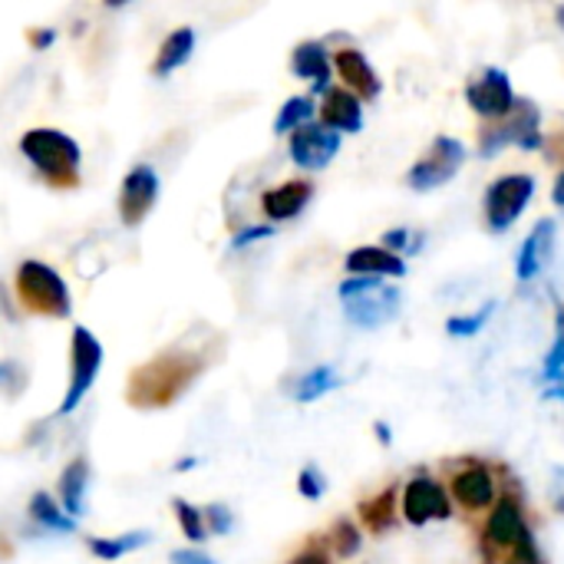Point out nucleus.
Returning a JSON list of instances; mask_svg holds the SVG:
<instances>
[{
	"instance_id": "obj_1",
	"label": "nucleus",
	"mask_w": 564,
	"mask_h": 564,
	"mask_svg": "<svg viewBox=\"0 0 564 564\" xmlns=\"http://www.w3.org/2000/svg\"><path fill=\"white\" fill-rule=\"evenodd\" d=\"M202 357L188 350H169L132 370L126 383V400L139 410H162L175 403L202 373Z\"/></svg>"
},
{
	"instance_id": "obj_2",
	"label": "nucleus",
	"mask_w": 564,
	"mask_h": 564,
	"mask_svg": "<svg viewBox=\"0 0 564 564\" xmlns=\"http://www.w3.org/2000/svg\"><path fill=\"white\" fill-rule=\"evenodd\" d=\"M20 152L30 159V165L53 185V188H73L79 182V159L83 149L73 135L59 129H30L20 139Z\"/></svg>"
},
{
	"instance_id": "obj_3",
	"label": "nucleus",
	"mask_w": 564,
	"mask_h": 564,
	"mask_svg": "<svg viewBox=\"0 0 564 564\" xmlns=\"http://www.w3.org/2000/svg\"><path fill=\"white\" fill-rule=\"evenodd\" d=\"M340 304L354 327L380 330L400 317L403 291L393 284H383V278H347L340 284Z\"/></svg>"
},
{
	"instance_id": "obj_4",
	"label": "nucleus",
	"mask_w": 564,
	"mask_h": 564,
	"mask_svg": "<svg viewBox=\"0 0 564 564\" xmlns=\"http://www.w3.org/2000/svg\"><path fill=\"white\" fill-rule=\"evenodd\" d=\"M17 297L23 311L40 317H69V291L66 281L43 261H23L17 268Z\"/></svg>"
},
{
	"instance_id": "obj_5",
	"label": "nucleus",
	"mask_w": 564,
	"mask_h": 564,
	"mask_svg": "<svg viewBox=\"0 0 564 564\" xmlns=\"http://www.w3.org/2000/svg\"><path fill=\"white\" fill-rule=\"evenodd\" d=\"M525 149V152H539L545 149V135H542V112L532 99H519L516 112L506 122H496L489 129H482L479 135V155L489 159L502 149Z\"/></svg>"
},
{
	"instance_id": "obj_6",
	"label": "nucleus",
	"mask_w": 564,
	"mask_h": 564,
	"mask_svg": "<svg viewBox=\"0 0 564 564\" xmlns=\"http://www.w3.org/2000/svg\"><path fill=\"white\" fill-rule=\"evenodd\" d=\"M532 198H535V175L509 172V175L496 178L486 192V225L496 235L509 231L522 218V212L529 208Z\"/></svg>"
},
{
	"instance_id": "obj_7",
	"label": "nucleus",
	"mask_w": 564,
	"mask_h": 564,
	"mask_svg": "<svg viewBox=\"0 0 564 564\" xmlns=\"http://www.w3.org/2000/svg\"><path fill=\"white\" fill-rule=\"evenodd\" d=\"M466 165V145L453 135H436L433 145L420 155V162L410 169L406 175V185L413 192H433V188H443L449 185L459 169Z\"/></svg>"
},
{
	"instance_id": "obj_8",
	"label": "nucleus",
	"mask_w": 564,
	"mask_h": 564,
	"mask_svg": "<svg viewBox=\"0 0 564 564\" xmlns=\"http://www.w3.org/2000/svg\"><path fill=\"white\" fill-rule=\"evenodd\" d=\"M99 367H102V344L96 340V334L89 327H76L69 337V387L59 403V416H66L79 406V400L96 383Z\"/></svg>"
},
{
	"instance_id": "obj_9",
	"label": "nucleus",
	"mask_w": 564,
	"mask_h": 564,
	"mask_svg": "<svg viewBox=\"0 0 564 564\" xmlns=\"http://www.w3.org/2000/svg\"><path fill=\"white\" fill-rule=\"evenodd\" d=\"M466 102L473 106L476 116L489 119V122H506L516 106L519 96L512 89V79L502 66H486L469 86H466Z\"/></svg>"
},
{
	"instance_id": "obj_10",
	"label": "nucleus",
	"mask_w": 564,
	"mask_h": 564,
	"mask_svg": "<svg viewBox=\"0 0 564 564\" xmlns=\"http://www.w3.org/2000/svg\"><path fill=\"white\" fill-rule=\"evenodd\" d=\"M400 512L413 529H423L430 522H446L453 519V496L433 476H416L406 482L400 496Z\"/></svg>"
},
{
	"instance_id": "obj_11",
	"label": "nucleus",
	"mask_w": 564,
	"mask_h": 564,
	"mask_svg": "<svg viewBox=\"0 0 564 564\" xmlns=\"http://www.w3.org/2000/svg\"><path fill=\"white\" fill-rule=\"evenodd\" d=\"M340 142H344L340 132L327 129L324 122H307L297 132H291V142H288L291 162L304 172H321L337 159Z\"/></svg>"
},
{
	"instance_id": "obj_12",
	"label": "nucleus",
	"mask_w": 564,
	"mask_h": 564,
	"mask_svg": "<svg viewBox=\"0 0 564 564\" xmlns=\"http://www.w3.org/2000/svg\"><path fill=\"white\" fill-rule=\"evenodd\" d=\"M486 539H489L492 549H502V552H519L529 539H535L529 522H525V512H522L519 499L502 496L492 506V512L486 519Z\"/></svg>"
},
{
	"instance_id": "obj_13",
	"label": "nucleus",
	"mask_w": 564,
	"mask_h": 564,
	"mask_svg": "<svg viewBox=\"0 0 564 564\" xmlns=\"http://www.w3.org/2000/svg\"><path fill=\"white\" fill-rule=\"evenodd\" d=\"M159 198V175L149 165H135L132 172H126L122 188H119V218L122 225L135 228L145 221V215L152 212Z\"/></svg>"
},
{
	"instance_id": "obj_14",
	"label": "nucleus",
	"mask_w": 564,
	"mask_h": 564,
	"mask_svg": "<svg viewBox=\"0 0 564 564\" xmlns=\"http://www.w3.org/2000/svg\"><path fill=\"white\" fill-rule=\"evenodd\" d=\"M453 502H459V509L466 512H492V506L499 502L496 492V476L486 463H473L466 469H459L453 476Z\"/></svg>"
},
{
	"instance_id": "obj_15",
	"label": "nucleus",
	"mask_w": 564,
	"mask_h": 564,
	"mask_svg": "<svg viewBox=\"0 0 564 564\" xmlns=\"http://www.w3.org/2000/svg\"><path fill=\"white\" fill-rule=\"evenodd\" d=\"M334 66H337L340 79L347 83V89H350L360 102L380 99L383 83H380V76H377V69L370 66V59H367L364 50H357V46L337 50V53H334Z\"/></svg>"
},
{
	"instance_id": "obj_16",
	"label": "nucleus",
	"mask_w": 564,
	"mask_h": 564,
	"mask_svg": "<svg viewBox=\"0 0 564 564\" xmlns=\"http://www.w3.org/2000/svg\"><path fill=\"white\" fill-rule=\"evenodd\" d=\"M555 235H558L555 218H542V221L532 228V235L522 241V251H519V261H516V278H519L522 284L535 281V278L545 271V264H549V258H552V248H555Z\"/></svg>"
},
{
	"instance_id": "obj_17",
	"label": "nucleus",
	"mask_w": 564,
	"mask_h": 564,
	"mask_svg": "<svg viewBox=\"0 0 564 564\" xmlns=\"http://www.w3.org/2000/svg\"><path fill=\"white\" fill-rule=\"evenodd\" d=\"M317 116L334 132H360L364 129V102L347 86H330L324 102L317 106Z\"/></svg>"
},
{
	"instance_id": "obj_18",
	"label": "nucleus",
	"mask_w": 564,
	"mask_h": 564,
	"mask_svg": "<svg viewBox=\"0 0 564 564\" xmlns=\"http://www.w3.org/2000/svg\"><path fill=\"white\" fill-rule=\"evenodd\" d=\"M330 50L321 43V40H307V43H297L294 53H291V73L301 76V79H311V93L314 96H327L330 89Z\"/></svg>"
},
{
	"instance_id": "obj_19",
	"label": "nucleus",
	"mask_w": 564,
	"mask_h": 564,
	"mask_svg": "<svg viewBox=\"0 0 564 564\" xmlns=\"http://www.w3.org/2000/svg\"><path fill=\"white\" fill-rule=\"evenodd\" d=\"M311 198H314V182L291 178V182H284V185H278V188H271V192L261 195V212L274 225L278 221H291V218H297L311 205Z\"/></svg>"
},
{
	"instance_id": "obj_20",
	"label": "nucleus",
	"mask_w": 564,
	"mask_h": 564,
	"mask_svg": "<svg viewBox=\"0 0 564 564\" xmlns=\"http://www.w3.org/2000/svg\"><path fill=\"white\" fill-rule=\"evenodd\" d=\"M344 268H347L354 278H403V274H406L403 258L390 254V251L380 248V245L354 248V251L344 258Z\"/></svg>"
},
{
	"instance_id": "obj_21",
	"label": "nucleus",
	"mask_w": 564,
	"mask_h": 564,
	"mask_svg": "<svg viewBox=\"0 0 564 564\" xmlns=\"http://www.w3.org/2000/svg\"><path fill=\"white\" fill-rule=\"evenodd\" d=\"M192 53H195V30L178 26L162 40V46L155 53V63H152V73L155 76H172L178 66H185L192 59Z\"/></svg>"
},
{
	"instance_id": "obj_22",
	"label": "nucleus",
	"mask_w": 564,
	"mask_h": 564,
	"mask_svg": "<svg viewBox=\"0 0 564 564\" xmlns=\"http://www.w3.org/2000/svg\"><path fill=\"white\" fill-rule=\"evenodd\" d=\"M397 509H400V492L390 486V489H383V492L364 499L360 509H357V516H360V525H364L367 532L380 535V532H390V529H393Z\"/></svg>"
},
{
	"instance_id": "obj_23",
	"label": "nucleus",
	"mask_w": 564,
	"mask_h": 564,
	"mask_svg": "<svg viewBox=\"0 0 564 564\" xmlns=\"http://www.w3.org/2000/svg\"><path fill=\"white\" fill-rule=\"evenodd\" d=\"M86 486H89V463L79 456V459H73L66 469H63V476H59V506H63V512L69 516V519H76V516H83V502H86Z\"/></svg>"
},
{
	"instance_id": "obj_24",
	"label": "nucleus",
	"mask_w": 564,
	"mask_h": 564,
	"mask_svg": "<svg viewBox=\"0 0 564 564\" xmlns=\"http://www.w3.org/2000/svg\"><path fill=\"white\" fill-rule=\"evenodd\" d=\"M344 387V380H340V373H337V367H314V370H307L301 380H297V387H294V400L297 403H314V400H321V397H327V393H334V390H340Z\"/></svg>"
},
{
	"instance_id": "obj_25",
	"label": "nucleus",
	"mask_w": 564,
	"mask_h": 564,
	"mask_svg": "<svg viewBox=\"0 0 564 564\" xmlns=\"http://www.w3.org/2000/svg\"><path fill=\"white\" fill-rule=\"evenodd\" d=\"M314 116H317L314 96H291V99H288V102L281 106L278 119H274V132H278V135L297 132L301 126L314 122Z\"/></svg>"
},
{
	"instance_id": "obj_26",
	"label": "nucleus",
	"mask_w": 564,
	"mask_h": 564,
	"mask_svg": "<svg viewBox=\"0 0 564 564\" xmlns=\"http://www.w3.org/2000/svg\"><path fill=\"white\" fill-rule=\"evenodd\" d=\"M30 519L43 529H53V532H73V519L59 509L56 499H50V492H33Z\"/></svg>"
},
{
	"instance_id": "obj_27",
	"label": "nucleus",
	"mask_w": 564,
	"mask_h": 564,
	"mask_svg": "<svg viewBox=\"0 0 564 564\" xmlns=\"http://www.w3.org/2000/svg\"><path fill=\"white\" fill-rule=\"evenodd\" d=\"M89 552L102 562H116L122 555H129L132 549H142L149 545V532H132V535H119V539H89L86 542Z\"/></svg>"
},
{
	"instance_id": "obj_28",
	"label": "nucleus",
	"mask_w": 564,
	"mask_h": 564,
	"mask_svg": "<svg viewBox=\"0 0 564 564\" xmlns=\"http://www.w3.org/2000/svg\"><path fill=\"white\" fill-rule=\"evenodd\" d=\"M542 380H545L549 387L564 380V304L558 297H555V340H552V350H549V357H545Z\"/></svg>"
},
{
	"instance_id": "obj_29",
	"label": "nucleus",
	"mask_w": 564,
	"mask_h": 564,
	"mask_svg": "<svg viewBox=\"0 0 564 564\" xmlns=\"http://www.w3.org/2000/svg\"><path fill=\"white\" fill-rule=\"evenodd\" d=\"M364 545V532L360 525H354V519H337L334 529H330V539H327V549L337 555V558H354Z\"/></svg>"
},
{
	"instance_id": "obj_30",
	"label": "nucleus",
	"mask_w": 564,
	"mask_h": 564,
	"mask_svg": "<svg viewBox=\"0 0 564 564\" xmlns=\"http://www.w3.org/2000/svg\"><path fill=\"white\" fill-rule=\"evenodd\" d=\"M496 301H489V304H482L476 314H463V317H449L446 321V334L449 337H476V334H482L486 330V324L492 321V314H496Z\"/></svg>"
},
{
	"instance_id": "obj_31",
	"label": "nucleus",
	"mask_w": 564,
	"mask_h": 564,
	"mask_svg": "<svg viewBox=\"0 0 564 564\" xmlns=\"http://www.w3.org/2000/svg\"><path fill=\"white\" fill-rule=\"evenodd\" d=\"M172 512H175V519H178V525H182V532H185V539L188 542H205L208 539V529H205V516L192 506V502H185V499H172Z\"/></svg>"
},
{
	"instance_id": "obj_32",
	"label": "nucleus",
	"mask_w": 564,
	"mask_h": 564,
	"mask_svg": "<svg viewBox=\"0 0 564 564\" xmlns=\"http://www.w3.org/2000/svg\"><path fill=\"white\" fill-rule=\"evenodd\" d=\"M380 248H387V251L397 254V258L416 254V251L423 248V235L413 231V228H390V231H383V245H380Z\"/></svg>"
},
{
	"instance_id": "obj_33",
	"label": "nucleus",
	"mask_w": 564,
	"mask_h": 564,
	"mask_svg": "<svg viewBox=\"0 0 564 564\" xmlns=\"http://www.w3.org/2000/svg\"><path fill=\"white\" fill-rule=\"evenodd\" d=\"M297 492H301L307 502L324 499V492H327V476H324L317 466H304L301 476H297Z\"/></svg>"
},
{
	"instance_id": "obj_34",
	"label": "nucleus",
	"mask_w": 564,
	"mask_h": 564,
	"mask_svg": "<svg viewBox=\"0 0 564 564\" xmlns=\"http://www.w3.org/2000/svg\"><path fill=\"white\" fill-rule=\"evenodd\" d=\"M202 516H205V529H208L212 535H228V532L235 529V516H231V509L221 506V502L208 506Z\"/></svg>"
},
{
	"instance_id": "obj_35",
	"label": "nucleus",
	"mask_w": 564,
	"mask_h": 564,
	"mask_svg": "<svg viewBox=\"0 0 564 564\" xmlns=\"http://www.w3.org/2000/svg\"><path fill=\"white\" fill-rule=\"evenodd\" d=\"M264 238H274V228H271V225H251V228H241V231L231 238V248H248V245L264 241Z\"/></svg>"
},
{
	"instance_id": "obj_36",
	"label": "nucleus",
	"mask_w": 564,
	"mask_h": 564,
	"mask_svg": "<svg viewBox=\"0 0 564 564\" xmlns=\"http://www.w3.org/2000/svg\"><path fill=\"white\" fill-rule=\"evenodd\" d=\"M291 564H334V558L327 555V549H324L321 542H311L307 549H301V552L291 558Z\"/></svg>"
},
{
	"instance_id": "obj_37",
	"label": "nucleus",
	"mask_w": 564,
	"mask_h": 564,
	"mask_svg": "<svg viewBox=\"0 0 564 564\" xmlns=\"http://www.w3.org/2000/svg\"><path fill=\"white\" fill-rule=\"evenodd\" d=\"M506 564H545V558H542V552H539L535 539H529L519 552H512V555L506 558Z\"/></svg>"
},
{
	"instance_id": "obj_38",
	"label": "nucleus",
	"mask_w": 564,
	"mask_h": 564,
	"mask_svg": "<svg viewBox=\"0 0 564 564\" xmlns=\"http://www.w3.org/2000/svg\"><path fill=\"white\" fill-rule=\"evenodd\" d=\"M169 564H218L212 555L198 552V549H182V552H172Z\"/></svg>"
},
{
	"instance_id": "obj_39",
	"label": "nucleus",
	"mask_w": 564,
	"mask_h": 564,
	"mask_svg": "<svg viewBox=\"0 0 564 564\" xmlns=\"http://www.w3.org/2000/svg\"><path fill=\"white\" fill-rule=\"evenodd\" d=\"M545 155L552 162H564V129H558L552 139H545Z\"/></svg>"
},
{
	"instance_id": "obj_40",
	"label": "nucleus",
	"mask_w": 564,
	"mask_h": 564,
	"mask_svg": "<svg viewBox=\"0 0 564 564\" xmlns=\"http://www.w3.org/2000/svg\"><path fill=\"white\" fill-rule=\"evenodd\" d=\"M53 40H56L53 30H33V33H30V46H33V50H46Z\"/></svg>"
},
{
	"instance_id": "obj_41",
	"label": "nucleus",
	"mask_w": 564,
	"mask_h": 564,
	"mask_svg": "<svg viewBox=\"0 0 564 564\" xmlns=\"http://www.w3.org/2000/svg\"><path fill=\"white\" fill-rule=\"evenodd\" d=\"M373 436H377L383 446H393V430H390V423L377 420V423H373Z\"/></svg>"
},
{
	"instance_id": "obj_42",
	"label": "nucleus",
	"mask_w": 564,
	"mask_h": 564,
	"mask_svg": "<svg viewBox=\"0 0 564 564\" xmlns=\"http://www.w3.org/2000/svg\"><path fill=\"white\" fill-rule=\"evenodd\" d=\"M552 202L558 205V208H564V172L555 178V188H552Z\"/></svg>"
},
{
	"instance_id": "obj_43",
	"label": "nucleus",
	"mask_w": 564,
	"mask_h": 564,
	"mask_svg": "<svg viewBox=\"0 0 564 564\" xmlns=\"http://www.w3.org/2000/svg\"><path fill=\"white\" fill-rule=\"evenodd\" d=\"M545 400H562L564 403V380L562 383H552V387L545 390Z\"/></svg>"
},
{
	"instance_id": "obj_44",
	"label": "nucleus",
	"mask_w": 564,
	"mask_h": 564,
	"mask_svg": "<svg viewBox=\"0 0 564 564\" xmlns=\"http://www.w3.org/2000/svg\"><path fill=\"white\" fill-rule=\"evenodd\" d=\"M555 23H558V26L564 30V3H558V7H555Z\"/></svg>"
}]
</instances>
